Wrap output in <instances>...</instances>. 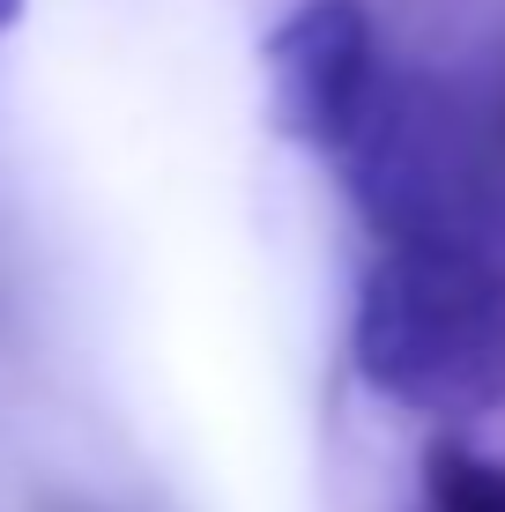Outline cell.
Returning <instances> with one entry per match:
<instances>
[{"mask_svg": "<svg viewBox=\"0 0 505 512\" xmlns=\"http://www.w3.org/2000/svg\"><path fill=\"white\" fill-rule=\"evenodd\" d=\"M357 379L431 423L505 409V253L454 238H379L350 320Z\"/></svg>", "mask_w": 505, "mask_h": 512, "instance_id": "6da1fadb", "label": "cell"}, {"mask_svg": "<svg viewBox=\"0 0 505 512\" xmlns=\"http://www.w3.org/2000/svg\"><path fill=\"white\" fill-rule=\"evenodd\" d=\"M335 171L350 179V201L379 238H454V245H491V253L505 245L498 119L431 75L387 67Z\"/></svg>", "mask_w": 505, "mask_h": 512, "instance_id": "7a4b0ae2", "label": "cell"}, {"mask_svg": "<svg viewBox=\"0 0 505 512\" xmlns=\"http://www.w3.org/2000/svg\"><path fill=\"white\" fill-rule=\"evenodd\" d=\"M268 60V119L283 141L335 164L364 127L379 82H387V52L379 23L364 0H298L260 45Z\"/></svg>", "mask_w": 505, "mask_h": 512, "instance_id": "3957f363", "label": "cell"}, {"mask_svg": "<svg viewBox=\"0 0 505 512\" xmlns=\"http://www.w3.org/2000/svg\"><path fill=\"white\" fill-rule=\"evenodd\" d=\"M424 512H505V461L461 438L424 453Z\"/></svg>", "mask_w": 505, "mask_h": 512, "instance_id": "277c9868", "label": "cell"}, {"mask_svg": "<svg viewBox=\"0 0 505 512\" xmlns=\"http://www.w3.org/2000/svg\"><path fill=\"white\" fill-rule=\"evenodd\" d=\"M23 23V0H0V30H15Z\"/></svg>", "mask_w": 505, "mask_h": 512, "instance_id": "5b68a950", "label": "cell"}]
</instances>
